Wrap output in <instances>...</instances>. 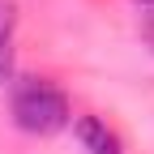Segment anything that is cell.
Returning a JSON list of instances; mask_svg holds the SVG:
<instances>
[{
	"mask_svg": "<svg viewBox=\"0 0 154 154\" xmlns=\"http://www.w3.org/2000/svg\"><path fill=\"white\" fill-rule=\"evenodd\" d=\"M73 133H77V141H82V150H86V154H124L120 137H116V133L99 120V116H77Z\"/></svg>",
	"mask_w": 154,
	"mask_h": 154,
	"instance_id": "cell-2",
	"label": "cell"
},
{
	"mask_svg": "<svg viewBox=\"0 0 154 154\" xmlns=\"http://www.w3.org/2000/svg\"><path fill=\"white\" fill-rule=\"evenodd\" d=\"M133 5H141L146 13H154V0H133Z\"/></svg>",
	"mask_w": 154,
	"mask_h": 154,
	"instance_id": "cell-5",
	"label": "cell"
},
{
	"mask_svg": "<svg viewBox=\"0 0 154 154\" xmlns=\"http://www.w3.org/2000/svg\"><path fill=\"white\" fill-rule=\"evenodd\" d=\"M17 30V5L0 0V43H9V34Z\"/></svg>",
	"mask_w": 154,
	"mask_h": 154,
	"instance_id": "cell-3",
	"label": "cell"
},
{
	"mask_svg": "<svg viewBox=\"0 0 154 154\" xmlns=\"http://www.w3.org/2000/svg\"><path fill=\"white\" fill-rule=\"evenodd\" d=\"M13 120L22 133H34V137L60 133L69 124V99L51 82H26L13 90Z\"/></svg>",
	"mask_w": 154,
	"mask_h": 154,
	"instance_id": "cell-1",
	"label": "cell"
},
{
	"mask_svg": "<svg viewBox=\"0 0 154 154\" xmlns=\"http://www.w3.org/2000/svg\"><path fill=\"white\" fill-rule=\"evenodd\" d=\"M9 69H13V47H9V43H0V82L9 77Z\"/></svg>",
	"mask_w": 154,
	"mask_h": 154,
	"instance_id": "cell-4",
	"label": "cell"
}]
</instances>
